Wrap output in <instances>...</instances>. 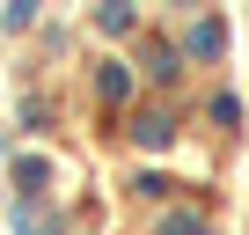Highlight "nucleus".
Wrapping results in <instances>:
<instances>
[{
  "instance_id": "obj_1",
  "label": "nucleus",
  "mask_w": 249,
  "mask_h": 235,
  "mask_svg": "<svg viewBox=\"0 0 249 235\" xmlns=\"http://www.w3.org/2000/svg\"><path fill=\"white\" fill-rule=\"evenodd\" d=\"M169 235H198V220H191V213H176V220H169Z\"/></svg>"
}]
</instances>
